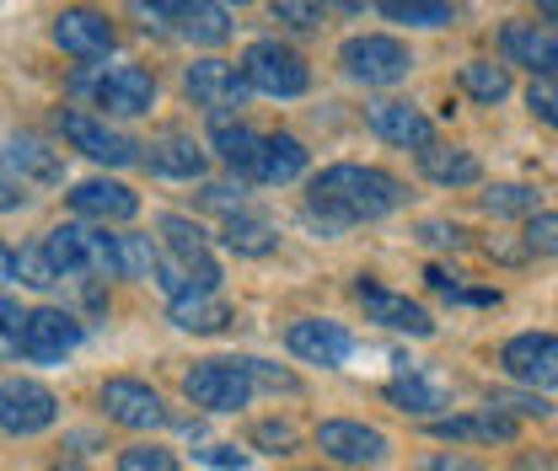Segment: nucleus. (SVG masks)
Masks as SVG:
<instances>
[{
	"mask_svg": "<svg viewBox=\"0 0 558 471\" xmlns=\"http://www.w3.org/2000/svg\"><path fill=\"white\" fill-rule=\"evenodd\" d=\"M526 108H532L537 124L558 129V75H532V86H526Z\"/></svg>",
	"mask_w": 558,
	"mask_h": 471,
	"instance_id": "4c0bfd02",
	"label": "nucleus"
},
{
	"mask_svg": "<svg viewBox=\"0 0 558 471\" xmlns=\"http://www.w3.org/2000/svg\"><path fill=\"white\" fill-rule=\"evenodd\" d=\"M54 44L65 49L70 60L92 65V60H108V54H113L119 33H113V22H108L97 5H65V11L54 16Z\"/></svg>",
	"mask_w": 558,
	"mask_h": 471,
	"instance_id": "1a4fd4ad",
	"label": "nucleus"
},
{
	"mask_svg": "<svg viewBox=\"0 0 558 471\" xmlns=\"http://www.w3.org/2000/svg\"><path fill=\"white\" fill-rule=\"evenodd\" d=\"M354 300L365 306V322H376V327H387V333H409V337L435 333V317H429L418 300L387 289V284H376V278H354Z\"/></svg>",
	"mask_w": 558,
	"mask_h": 471,
	"instance_id": "6e6552de",
	"label": "nucleus"
},
{
	"mask_svg": "<svg viewBox=\"0 0 558 471\" xmlns=\"http://www.w3.org/2000/svg\"><path fill=\"white\" fill-rule=\"evenodd\" d=\"M409 199L403 183L381 166H360V161H339V166H323L306 188V220L323 225V236H339L360 220H381L392 214L398 203Z\"/></svg>",
	"mask_w": 558,
	"mask_h": 471,
	"instance_id": "f257e3e1",
	"label": "nucleus"
},
{
	"mask_svg": "<svg viewBox=\"0 0 558 471\" xmlns=\"http://www.w3.org/2000/svg\"><path fill=\"white\" fill-rule=\"evenodd\" d=\"M183 86H189V97H194L199 108H209L215 119H220L226 108H242L247 91H253V86L242 80V70L226 65V60H199V65H189Z\"/></svg>",
	"mask_w": 558,
	"mask_h": 471,
	"instance_id": "dca6fc26",
	"label": "nucleus"
},
{
	"mask_svg": "<svg viewBox=\"0 0 558 471\" xmlns=\"http://www.w3.org/2000/svg\"><path fill=\"white\" fill-rule=\"evenodd\" d=\"M435 439H457V445H510L515 439V418L484 407V412H457V418H429Z\"/></svg>",
	"mask_w": 558,
	"mask_h": 471,
	"instance_id": "a211bd4d",
	"label": "nucleus"
},
{
	"mask_svg": "<svg viewBox=\"0 0 558 471\" xmlns=\"http://www.w3.org/2000/svg\"><path fill=\"white\" fill-rule=\"evenodd\" d=\"M199 461H205V467H220V471H242L247 467V450H236V445H209V450H199Z\"/></svg>",
	"mask_w": 558,
	"mask_h": 471,
	"instance_id": "09e8293b",
	"label": "nucleus"
},
{
	"mask_svg": "<svg viewBox=\"0 0 558 471\" xmlns=\"http://www.w3.org/2000/svg\"><path fill=\"white\" fill-rule=\"evenodd\" d=\"M264 139L269 135H253V129H242V124L215 119V150H220V161H226L242 183H258V172H264Z\"/></svg>",
	"mask_w": 558,
	"mask_h": 471,
	"instance_id": "4be33fe9",
	"label": "nucleus"
},
{
	"mask_svg": "<svg viewBox=\"0 0 558 471\" xmlns=\"http://www.w3.org/2000/svg\"><path fill=\"white\" fill-rule=\"evenodd\" d=\"M521 241L532 258H558V214L554 209H537L526 225H521Z\"/></svg>",
	"mask_w": 558,
	"mask_h": 471,
	"instance_id": "f704fd0d",
	"label": "nucleus"
},
{
	"mask_svg": "<svg viewBox=\"0 0 558 471\" xmlns=\"http://www.w3.org/2000/svg\"><path fill=\"white\" fill-rule=\"evenodd\" d=\"M220 241H226L236 258H269V252L279 247V231L264 220V214H247V209H242V214H231V220H226Z\"/></svg>",
	"mask_w": 558,
	"mask_h": 471,
	"instance_id": "a878e982",
	"label": "nucleus"
},
{
	"mask_svg": "<svg viewBox=\"0 0 558 471\" xmlns=\"http://www.w3.org/2000/svg\"><path fill=\"white\" fill-rule=\"evenodd\" d=\"M70 209L81 214V220H135L140 214V194L135 188H124V183H113V177H92V183H75L70 188Z\"/></svg>",
	"mask_w": 558,
	"mask_h": 471,
	"instance_id": "6ab92c4d",
	"label": "nucleus"
},
{
	"mask_svg": "<svg viewBox=\"0 0 558 471\" xmlns=\"http://www.w3.org/2000/svg\"><path fill=\"white\" fill-rule=\"evenodd\" d=\"M156 241L140 231H119V278H150L156 273Z\"/></svg>",
	"mask_w": 558,
	"mask_h": 471,
	"instance_id": "72a5a7b5",
	"label": "nucleus"
},
{
	"mask_svg": "<svg viewBox=\"0 0 558 471\" xmlns=\"http://www.w3.org/2000/svg\"><path fill=\"white\" fill-rule=\"evenodd\" d=\"M145 166H150L156 177L194 183V177H205V150H199V145H194L189 135H167V139H156V145H150Z\"/></svg>",
	"mask_w": 558,
	"mask_h": 471,
	"instance_id": "5701e85b",
	"label": "nucleus"
},
{
	"mask_svg": "<svg viewBox=\"0 0 558 471\" xmlns=\"http://www.w3.org/2000/svg\"><path fill=\"white\" fill-rule=\"evenodd\" d=\"M269 11L290 33H323V0H269Z\"/></svg>",
	"mask_w": 558,
	"mask_h": 471,
	"instance_id": "c9c22d12",
	"label": "nucleus"
},
{
	"mask_svg": "<svg viewBox=\"0 0 558 471\" xmlns=\"http://www.w3.org/2000/svg\"><path fill=\"white\" fill-rule=\"evenodd\" d=\"M418 172H424L429 183H440V188H473V183L484 177V166H478V156H473V150L435 145V139L418 150Z\"/></svg>",
	"mask_w": 558,
	"mask_h": 471,
	"instance_id": "412c9836",
	"label": "nucleus"
},
{
	"mask_svg": "<svg viewBox=\"0 0 558 471\" xmlns=\"http://www.w3.org/2000/svg\"><path fill=\"white\" fill-rule=\"evenodd\" d=\"M199 203H205V209H226V220H231V214H242V188H226V183H209L205 194H199Z\"/></svg>",
	"mask_w": 558,
	"mask_h": 471,
	"instance_id": "de8ad7c7",
	"label": "nucleus"
},
{
	"mask_svg": "<svg viewBox=\"0 0 558 471\" xmlns=\"http://www.w3.org/2000/svg\"><path fill=\"white\" fill-rule=\"evenodd\" d=\"M499 49H505L510 65H526L532 75H558V27L505 22L499 27Z\"/></svg>",
	"mask_w": 558,
	"mask_h": 471,
	"instance_id": "f3484780",
	"label": "nucleus"
},
{
	"mask_svg": "<svg viewBox=\"0 0 558 471\" xmlns=\"http://www.w3.org/2000/svg\"><path fill=\"white\" fill-rule=\"evenodd\" d=\"M11 278H16V252L0 241V284H11Z\"/></svg>",
	"mask_w": 558,
	"mask_h": 471,
	"instance_id": "864d4df0",
	"label": "nucleus"
},
{
	"mask_svg": "<svg viewBox=\"0 0 558 471\" xmlns=\"http://www.w3.org/2000/svg\"><path fill=\"white\" fill-rule=\"evenodd\" d=\"M253 445H258V450H275V456H284V450L295 445V423H275V418H269V423H258V429H253Z\"/></svg>",
	"mask_w": 558,
	"mask_h": 471,
	"instance_id": "c03bdc74",
	"label": "nucleus"
},
{
	"mask_svg": "<svg viewBox=\"0 0 558 471\" xmlns=\"http://www.w3.org/2000/svg\"><path fill=\"white\" fill-rule=\"evenodd\" d=\"M306 172V145L295 135H269L264 139V172L258 183H295Z\"/></svg>",
	"mask_w": 558,
	"mask_h": 471,
	"instance_id": "c756f323",
	"label": "nucleus"
},
{
	"mask_svg": "<svg viewBox=\"0 0 558 471\" xmlns=\"http://www.w3.org/2000/svg\"><path fill=\"white\" fill-rule=\"evenodd\" d=\"M27 203V183H22V172L5 161V150H0V214H11V209H22Z\"/></svg>",
	"mask_w": 558,
	"mask_h": 471,
	"instance_id": "37998d69",
	"label": "nucleus"
},
{
	"mask_svg": "<svg viewBox=\"0 0 558 471\" xmlns=\"http://www.w3.org/2000/svg\"><path fill=\"white\" fill-rule=\"evenodd\" d=\"M537 11H543V22H554L558 27V0H537Z\"/></svg>",
	"mask_w": 558,
	"mask_h": 471,
	"instance_id": "5fc2aeb1",
	"label": "nucleus"
},
{
	"mask_svg": "<svg viewBox=\"0 0 558 471\" xmlns=\"http://www.w3.org/2000/svg\"><path fill=\"white\" fill-rule=\"evenodd\" d=\"M189 44H205V49H215V44H226L231 38V11L220 5V0H189L183 5V16L172 22Z\"/></svg>",
	"mask_w": 558,
	"mask_h": 471,
	"instance_id": "b1692460",
	"label": "nucleus"
},
{
	"mask_svg": "<svg viewBox=\"0 0 558 471\" xmlns=\"http://www.w3.org/2000/svg\"><path fill=\"white\" fill-rule=\"evenodd\" d=\"M231 322V306L220 295H178L172 300V327L183 333H220Z\"/></svg>",
	"mask_w": 558,
	"mask_h": 471,
	"instance_id": "cd10ccee",
	"label": "nucleus"
},
{
	"mask_svg": "<svg viewBox=\"0 0 558 471\" xmlns=\"http://www.w3.org/2000/svg\"><path fill=\"white\" fill-rule=\"evenodd\" d=\"M284 348H290L295 359H306V364L339 370L349 354H354V337H349L339 322H317V317H301V322H290V333H284Z\"/></svg>",
	"mask_w": 558,
	"mask_h": 471,
	"instance_id": "2eb2a0df",
	"label": "nucleus"
},
{
	"mask_svg": "<svg viewBox=\"0 0 558 471\" xmlns=\"http://www.w3.org/2000/svg\"><path fill=\"white\" fill-rule=\"evenodd\" d=\"M339 65H344V75L360 80V86H398V80H409L414 54H409L398 38H387V33H360V38H344Z\"/></svg>",
	"mask_w": 558,
	"mask_h": 471,
	"instance_id": "20e7f679",
	"label": "nucleus"
},
{
	"mask_svg": "<svg viewBox=\"0 0 558 471\" xmlns=\"http://www.w3.org/2000/svg\"><path fill=\"white\" fill-rule=\"evenodd\" d=\"M484 209L499 214V220H532L537 214V188H526V183H494L484 194Z\"/></svg>",
	"mask_w": 558,
	"mask_h": 471,
	"instance_id": "2f4dec72",
	"label": "nucleus"
},
{
	"mask_svg": "<svg viewBox=\"0 0 558 471\" xmlns=\"http://www.w3.org/2000/svg\"><path fill=\"white\" fill-rule=\"evenodd\" d=\"M44 252H49V263L65 273H97V278H119V236H108V231H92V225H54L49 236H44Z\"/></svg>",
	"mask_w": 558,
	"mask_h": 471,
	"instance_id": "f03ea898",
	"label": "nucleus"
},
{
	"mask_svg": "<svg viewBox=\"0 0 558 471\" xmlns=\"http://www.w3.org/2000/svg\"><path fill=\"white\" fill-rule=\"evenodd\" d=\"M387 402L398 407V412H409V418H435L451 397H446L440 381H429V375H414V370H409V375H398V381L387 386Z\"/></svg>",
	"mask_w": 558,
	"mask_h": 471,
	"instance_id": "393cba45",
	"label": "nucleus"
},
{
	"mask_svg": "<svg viewBox=\"0 0 558 471\" xmlns=\"http://www.w3.org/2000/svg\"><path fill=\"white\" fill-rule=\"evenodd\" d=\"M183 392H189V402L205 407V412H242L253 402V381H247L242 359H199L183 375Z\"/></svg>",
	"mask_w": 558,
	"mask_h": 471,
	"instance_id": "423d86ee",
	"label": "nucleus"
},
{
	"mask_svg": "<svg viewBox=\"0 0 558 471\" xmlns=\"http://www.w3.org/2000/svg\"><path fill=\"white\" fill-rule=\"evenodd\" d=\"M418 471H484V461H473V456H451V450H446V456H429Z\"/></svg>",
	"mask_w": 558,
	"mask_h": 471,
	"instance_id": "8fccbe9b",
	"label": "nucleus"
},
{
	"mask_svg": "<svg viewBox=\"0 0 558 471\" xmlns=\"http://www.w3.org/2000/svg\"><path fill=\"white\" fill-rule=\"evenodd\" d=\"M242 370H247L253 392L264 386V392H284V397H301V381H295L290 370H279V364H269V359H242Z\"/></svg>",
	"mask_w": 558,
	"mask_h": 471,
	"instance_id": "e433bc0d",
	"label": "nucleus"
},
{
	"mask_svg": "<svg viewBox=\"0 0 558 471\" xmlns=\"http://www.w3.org/2000/svg\"><path fill=\"white\" fill-rule=\"evenodd\" d=\"M119 471H178V456L161 450V445H130L119 456Z\"/></svg>",
	"mask_w": 558,
	"mask_h": 471,
	"instance_id": "ea45409f",
	"label": "nucleus"
},
{
	"mask_svg": "<svg viewBox=\"0 0 558 471\" xmlns=\"http://www.w3.org/2000/svg\"><path fill=\"white\" fill-rule=\"evenodd\" d=\"M75 343H81V322H75L70 311H60V306L27 311V322H22V359H33V364H60Z\"/></svg>",
	"mask_w": 558,
	"mask_h": 471,
	"instance_id": "9b49d317",
	"label": "nucleus"
},
{
	"mask_svg": "<svg viewBox=\"0 0 558 471\" xmlns=\"http://www.w3.org/2000/svg\"><path fill=\"white\" fill-rule=\"evenodd\" d=\"M499 364L521 386H558V337L554 333H521L499 348Z\"/></svg>",
	"mask_w": 558,
	"mask_h": 471,
	"instance_id": "f8f14e48",
	"label": "nucleus"
},
{
	"mask_svg": "<svg viewBox=\"0 0 558 471\" xmlns=\"http://www.w3.org/2000/svg\"><path fill=\"white\" fill-rule=\"evenodd\" d=\"M102 407H108V418L124 423V429H161V423H167L161 392H150V386L135 381V375H113V381H102Z\"/></svg>",
	"mask_w": 558,
	"mask_h": 471,
	"instance_id": "4468645a",
	"label": "nucleus"
},
{
	"mask_svg": "<svg viewBox=\"0 0 558 471\" xmlns=\"http://www.w3.org/2000/svg\"><path fill=\"white\" fill-rule=\"evenodd\" d=\"M22 322H27V311L0 295V354H22Z\"/></svg>",
	"mask_w": 558,
	"mask_h": 471,
	"instance_id": "79ce46f5",
	"label": "nucleus"
},
{
	"mask_svg": "<svg viewBox=\"0 0 558 471\" xmlns=\"http://www.w3.org/2000/svg\"><path fill=\"white\" fill-rule=\"evenodd\" d=\"M424 284H429L435 295H446V300H462V289H468V284H462V273L440 269V263H429V269H424Z\"/></svg>",
	"mask_w": 558,
	"mask_h": 471,
	"instance_id": "49530a36",
	"label": "nucleus"
},
{
	"mask_svg": "<svg viewBox=\"0 0 558 471\" xmlns=\"http://www.w3.org/2000/svg\"><path fill=\"white\" fill-rule=\"evenodd\" d=\"M371 129H376V139H387V145H414V150H424L429 139H435V124L418 113V108H409V102H376L371 113Z\"/></svg>",
	"mask_w": 558,
	"mask_h": 471,
	"instance_id": "aec40b11",
	"label": "nucleus"
},
{
	"mask_svg": "<svg viewBox=\"0 0 558 471\" xmlns=\"http://www.w3.org/2000/svg\"><path fill=\"white\" fill-rule=\"evenodd\" d=\"M161 236L172 247V258H209V236L199 220L189 214H161Z\"/></svg>",
	"mask_w": 558,
	"mask_h": 471,
	"instance_id": "473e14b6",
	"label": "nucleus"
},
{
	"mask_svg": "<svg viewBox=\"0 0 558 471\" xmlns=\"http://www.w3.org/2000/svg\"><path fill=\"white\" fill-rule=\"evenodd\" d=\"M488 258H499V263H521V258H532V252H526V241H488Z\"/></svg>",
	"mask_w": 558,
	"mask_h": 471,
	"instance_id": "603ef678",
	"label": "nucleus"
},
{
	"mask_svg": "<svg viewBox=\"0 0 558 471\" xmlns=\"http://www.w3.org/2000/svg\"><path fill=\"white\" fill-rule=\"evenodd\" d=\"M317 450L339 467H376V461H387L392 445L381 429H371L360 418H328V423H317Z\"/></svg>",
	"mask_w": 558,
	"mask_h": 471,
	"instance_id": "9d476101",
	"label": "nucleus"
},
{
	"mask_svg": "<svg viewBox=\"0 0 558 471\" xmlns=\"http://www.w3.org/2000/svg\"><path fill=\"white\" fill-rule=\"evenodd\" d=\"M242 80H247L253 91H264V97H301V91L312 86V70H306V60H301L290 44L258 38V44H247V54H242Z\"/></svg>",
	"mask_w": 558,
	"mask_h": 471,
	"instance_id": "7ed1b4c3",
	"label": "nucleus"
},
{
	"mask_svg": "<svg viewBox=\"0 0 558 471\" xmlns=\"http://www.w3.org/2000/svg\"><path fill=\"white\" fill-rule=\"evenodd\" d=\"M220 5H247V0H220Z\"/></svg>",
	"mask_w": 558,
	"mask_h": 471,
	"instance_id": "bf43d9fd",
	"label": "nucleus"
},
{
	"mask_svg": "<svg viewBox=\"0 0 558 471\" xmlns=\"http://www.w3.org/2000/svg\"><path fill=\"white\" fill-rule=\"evenodd\" d=\"M418 241H429V247H462L468 231L462 225H446V220H424L418 225Z\"/></svg>",
	"mask_w": 558,
	"mask_h": 471,
	"instance_id": "a18cd8bd",
	"label": "nucleus"
},
{
	"mask_svg": "<svg viewBox=\"0 0 558 471\" xmlns=\"http://www.w3.org/2000/svg\"><path fill=\"white\" fill-rule=\"evenodd\" d=\"M323 5H339V11H360V5H371V0H323Z\"/></svg>",
	"mask_w": 558,
	"mask_h": 471,
	"instance_id": "6e6d98bb",
	"label": "nucleus"
},
{
	"mask_svg": "<svg viewBox=\"0 0 558 471\" xmlns=\"http://www.w3.org/2000/svg\"><path fill=\"white\" fill-rule=\"evenodd\" d=\"M376 11L398 27H451L457 22L451 0H376Z\"/></svg>",
	"mask_w": 558,
	"mask_h": 471,
	"instance_id": "c85d7f7f",
	"label": "nucleus"
},
{
	"mask_svg": "<svg viewBox=\"0 0 558 471\" xmlns=\"http://www.w3.org/2000/svg\"><path fill=\"white\" fill-rule=\"evenodd\" d=\"M16 278L33 284V289H49V284H60V269L49 263L44 247H27V252H16Z\"/></svg>",
	"mask_w": 558,
	"mask_h": 471,
	"instance_id": "58836bf2",
	"label": "nucleus"
},
{
	"mask_svg": "<svg viewBox=\"0 0 558 471\" xmlns=\"http://www.w3.org/2000/svg\"><path fill=\"white\" fill-rule=\"evenodd\" d=\"M135 5L140 11H150V16H161V22H178L189 0H135Z\"/></svg>",
	"mask_w": 558,
	"mask_h": 471,
	"instance_id": "3c124183",
	"label": "nucleus"
},
{
	"mask_svg": "<svg viewBox=\"0 0 558 471\" xmlns=\"http://www.w3.org/2000/svg\"><path fill=\"white\" fill-rule=\"evenodd\" d=\"M457 80H462V91H468L473 102H488V108L505 102L510 86H515V80H510V65H494V60H468Z\"/></svg>",
	"mask_w": 558,
	"mask_h": 471,
	"instance_id": "7c9ffc66",
	"label": "nucleus"
},
{
	"mask_svg": "<svg viewBox=\"0 0 558 471\" xmlns=\"http://www.w3.org/2000/svg\"><path fill=\"white\" fill-rule=\"evenodd\" d=\"M75 86L92 91V102L102 113H113V119H140L156 102V75L140 65H102L97 75H81Z\"/></svg>",
	"mask_w": 558,
	"mask_h": 471,
	"instance_id": "39448f33",
	"label": "nucleus"
},
{
	"mask_svg": "<svg viewBox=\"0 0 558 471\" xmlns=\"http://www.w3.org/2000/svg\"><path fill=\"white\" fill-rule=\"evenodd\" d=\"M301 471H339V467H301Z\"/></svg>",
	"mask_w": 558,
	"mask_h": 471,
	"instance_id": "13d9d810",
	"label": "nucleus"
},
{
	"mask_svg": "<svg viewBox=\"0 0 558 471\" xmlns=\"http://www.w3.org/2000/svg\"><path fill=\"white\" fill-rule=\"evenodd\" d=\"M5 161L22 172V183H60L65 177V161L44 145V139H33V135H22V139H11L5 145Z\"/></svg>",
	"mask_w": 558,
	"mask_h": 471,
	"instance_id": "bb28decb",
	"label": "nucleus"
},
{
	"mask_svg": "<svg viewBox=\"0 0 558 471\" xmlns=\"http://www.w3.org/2000/svg\"><path fill=\"white\" fill-rule=\"evenodd\" d=\"M60 129H65V139L81 156H92V161H102V166H130V161H140V145L130 135H119V129H108V119L65 113Z\"/></svg>",
	"mask_w": 558,
	"mask_h": 471,
	"instance_id": "ddd939ff",
	"label": "nucleus"
},
{
	"mask_svg": "<svg viewBox=\"0 0 558 471\" xmlns=\"http://www.w3.org/2000/svg\"><path fill=\"white\" fill-rule=\"evenodd\" d=\"M54 418H60V397H54L44 381H27V375L0 381V429H5V434L33 439V434H44Z\"/></svg>",
	"mask_w": 558,
	"mask_h": 471,
	"instance_id": "0eeeda50",
	"label": "nucleus"
},
{
	"mask_svg": "<svg viewBox=\"0 0 558 471\" xmlns=\"http://www.w3.org/2000/svg\"><path fill=\"white\" fill-rule=\"evenodd\" d=\"M54 471H86V467H81L75 456H65V461H54Z\"/></svg>",
	"mask_w": 558,
	"mask_h": 471,
	"instance_id": "4d7b16f0",
	"label": "nucleus"
},
{
	"mask_svg": "<svg viewBox=\"0 0 558 471\" xmlns=\"http://www.w3.org/2000/svg\"><path fill=\"white\" fill-rule=\"evenodd\" d=\"M488 407H499V412H521V418H554V402H543V397H526V392H494Z\"/></svg>",
	"mask_w": 558,
	"mask_h": 471,
	"instance_id": "a19ab883",
	"label": "nucleus"
}]
</instances>
